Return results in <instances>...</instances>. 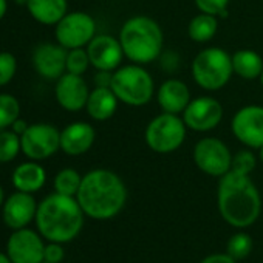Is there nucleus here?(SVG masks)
Masks as SVG:
<instances>
[{
  "mask_svg": "<svg viewBox=\"0 0 263 263\" xmlns=\"http://www.w3.org/2000/svg\"><path fill=\"white\" fill-rule=\"evenodd\" d=\"M90 91L85 81L79 74L67 73L58 79L56 98L58 102L68 111H78L87 105Z\"/></svg>",
  "mask_w": 263,
  "mask_h": 263,
  "instance_id": "nucleus-15",
  "label": "nucleus"
},
{
  "mask_svg": "<svg viewBox=\"0 0 263 263\" xmlns=\"http://www.w3.org/2000/svg\"><path fill=\"white\" fill-rule=\"evenodd\" d=\"M8 257L13 263H42L44 243L41 237L30 229H17L8 240Z\"/></svg>",
  "mask_w": 263,
  "mask_h": 263,
  "instance_id": "nucleus-13",
  "label": "nucleus"
},
{
  "mask_svg": "<svg viewBox=\"0 0 263 263\" xmlns=\"http://www.w3.org/2000/svg\"><path fill=\"white\" fill-rule=\"evenodd\" d=\"M21 147V140L16 132H2L0 134V163L14 160Z\"/></svg>",
  "mask_w": 263,
  "mask_h": 263,
  "instance_id": "nucleus-28",
  "label": "nucleus"
},
{
  "mask_svg": "<svg viewBox=\"0 0 263 263\" xmlns=\"http://www.w3.org/2000/svg\"><path fill=\"white\" fill-rule=\"evenodd\" d=\"M21 113L19 101L11 95H0V128L13 125Z\"/></svg>",
  "mask_w": 263,
  "mask_h": 263,
  "instance_id": "nucleus-26",
  "label": "nucleus"
},
{
  "mask_svg": "<svg viewBox=\"0 0 263 263\" xmlns=\"http://www.w3.org/2000/svg\"><path fill=\"white\" fill-rule=\"evenodd\" d=\"M36 223L45 238L56 243H65L81 232L84 224V211L78 200L56 192L48 195L39 204Z\"/></svg>",
  "mask_w": 263,
  "mask_h": 263,
  "instance_id": "nucleus-3",
  "label": "nucleus"
},
{
  "mask_svg": "<svg viewBox=\"0 0 263 263\" xmlns=\"http://www.w3.org/2000/svg\"><path fill=\"white\" fill-rule=\"evenodd\" d=\"M90 58L87 50L82 48H73L70 53H67V71L73 74H84L88 68Z\"/></svg>",
  "mask_w": 263,
  "mask_h": 263,
  "instance_id": "nucleus-29",
  "label": "nucleus"
},
{
  "mask_svg": "<svg viewBox=\"0 0 263 263\" xmlns=\"http://www.w3.org/2000/svg\"><path fill=\"white\" fill-rule=\"evenodd\" d=\"M37 208L28 192L13 194L4 206V220L13 229H22L36 217Z\"/></svg>",
  "mask_w": 263,
  "mask_h": 263,
  "instance_id": "nucleus-17",
  "label": "nucleus"
},
{
  "mask_svg": "<svg viewBox=\"0 0 263 263\" xmlns=\"http://www.w3.org/2000/svg\"><path fill=\"white\" fill-rule=\"evenodd\" d=\"M2 203H4V191L0 187V206H2Z\"/></svg>",
  "mask_w": 263,
  "mask_h": 263,
  "instance_id": "nucleus-40",
  "label": "nucleus"
},
{
  "mask_svg": "<svg viewBox=\"0 0 263 263\" xmlns=\"http://www.w3.org/2000/svg\"><path fill=\"white\" fill-rule=\"evenodd\" d=\"M252 251V238L245 232L234 234L228 241V254L235 260H243Z\"/></svg>",
  "mask_w": 263,
  "mask_h": 263,
  "instance_id": "nucleus-27",
  "label": "nucleus"
},
{
  "mask_svg": "<svg viewBox=\"0 0 263 263\" xmlns=\"http://www.w3.org/2000/svg\"><path fill=\"white\" fill-rule=\"evenodd\" d=\"M217 203L223 220L238 229L254 224L261 211L260 194L249 175L234 171L220 177Z\"/></svg>",
  "mask_w": 263,
  "mask_h": 263,
  "instance_id": "nucleus-1",
  "label": "nucleus"
},
{
  "mask_svg": "<svg viewBox=\"0 0 263 263\" xmlns=\"http://www.w3.org/2000/svg\"><path fill=\"white\" fill-rule=\"evenodd\" d=\"M234 137L251 149L263 146V107L246 105L240 108L231 122Z\"/></svg>",
  "mask_w": 263,
  "mask_h": 263,
  "instance_id": "nucleus-11",
  "label": "nucleus"
},
{
  "mask_svg": "<svg viewBox=\"0 0 263 263\" xmlns=\"http://www.w3.org/2000/svg\"><path fill=\"white\" fill-rule=\"evenodd\" d=\"M45 171L42 166L36 163H25L21 164L13 174V184L21 192H36L45 183Z\"/></svg>",
  "mask_w": 263,
  "mask_h": 263,
  "instance_id": "nucleus-22",
  "label": "nucleus"
},
{
  "mask_svg": "<svg viewBox=\"0 0 263 263\" xmlns=\"http://www.w3.org/2000/svg\"><path fill=\"white\" fill-rule=\"evenodd\" d=\"M7 8H8L7 0H0V19H2L7 14Z\"/></svg>",
  "mask_w": 263,
  "mask_h": 263,
  "instance_id": "nucleus-37",
  "label": "nucleus"
},
{
  "mask_svg": "<svg viewBox=\"0 0 263 263\" xmlns=\"http://www.w3.org/2000/svg\"><path fill=\"white\" fill-rule=\"evenodd\" d=\"M27 2H28V0H16V4H19V5H21V4H25V5H27Z\"/></svg>",
  "mask_w": 263,
  "mask_h": 263,
  "instance_id": "nucleus-41",
  "label": "nucleus"
},
{
  "mask_svg": "<svg viewBox=\"0 0 263 263\" xmlns=\"http://www.w3.org/2000/svg\"><path fill=\"white\" fill-rule=\"evenodd\" d=\"M200 263H237V260L232 258L229 254H211L204 257Z\"/></svg>",
  "mask_w": 263,
  "mask_h": 263,
  "instance_id": "nucleus-34",
  "label": "nucleus"
},
{
  "mask_svg": "<svg viewBox=\"0 0 263 263\" xmlns=\"http://www.w3.org/2000/svg\"><path fill=\"white\" fill-rule=\"evenodd\" d=\"M42 263H50V261H45V260H44V261H42Z\"/></svg>",
  "mask_w": 263,
  "mask_h": 263,
  "instance_id": "nucleus-43",
  "label": "nucleus"
},
{
  "mask_svg": "<svg viewBox=\"0 0 263 263\" xmlns=\"http://www.w3.org/2000/svg\"><path fill=\"white\" fill-rule=\"evenodd\" d=\"M223 118L221 104L209 96L191 99L183 111V121L187 128L194 132H209L215 128Z\"/></svg>",
  "mask_w": 263,
  "mask_h": 263,
  "instance_id": "nucleus-12",
  "label": "nucleus"
},
{
  "mask_svg": "<svg viewBox=\"0 0 263 263\" xmlns=\"http://www.w3.org/2000/svg\"><path fill=\"white\" fill-rule=\"evenodd\" d=\"M158 105L166 113H183L191 102V93L187 85L180 79H167L164 81L157 93Z\"/></svg>",
  "mask_w": 263,
  "mask_h": 263,
  "instance_id": "nucleus-19",
  "label": "nucleus"
},
{
  "mask_svg": "<svg viewBox=\"0 0 263 263\" xmlns=\"http://www.w3.org/2000/svg\"><path fill=\"white\" fill-rule=\"evenodd\" d=\"M217 28H218L217 17L212 14L201 13L191 21V24L187 27V34L194 42L203 44V42L211 41L215 36Z\"/></svg>",
  "mask_w": 263,
  "mask_h": 263,
  "instance_id": "nucleus-24",
  "label": "nucleus"
},
{
  "mask_svg": "<svg viewBox=\"0 0 263 263\" xmlns=\"http://www.w3.org/2000/svg\"><path fill=\"white\" fill-rule=\"evenodd\" d=\"M0 263H13V261H11V258H10L8 255H5V254L0 252Z\"/></svg>",
  "mask_w": 263,
  "mask_h": 263,
  "instance_id": "nucleus-38",
  "label": "nucleus"
},
{
  "mask_svg": "<svg viewBox=\"0 0 263 263\" xmlns=\"http://www.w3.org/2000/svg\"><path fill=\"white\" fill-rule=\"evenodd\" d=\"M13 125H14V132H16V134H17V132H22V134H24V132L27 130V124H25V121H19V119H17Z\"/></svg>",
  "mask_w": 263,
  "mask_h": 263,
  "instance_id": "nucleus-36",
  "label": "nucleus"
},
{
  "mask_svg": "<svg viewBox=\"0 0 263 263\" xmlns=\"http://www.w3.org/2000/svg\"><path fill=\"white\" fill-rule=\"evenodd\" d=\"M258 157H260V160H261V163H263V146L258 149Z\"/></svg>",
  "mask_w": 263,
  "mask_h": 263,
  "instance_id": "nucleus-39",
  "label": "nucleus"
},
{
  "mask_svg": "<svg viewBox=\"0 0 263 263\" xmlns=\"http://www.w3.org/2000/svg\"><path fill=\"white\" fill-rule=\"evenodd\" d=\"M76 200L85 215L95 220H108L122 211L127 189L115 172L95 169L82 177Z\"/></svg>",
  "mask_w": 263,
  "mask_h": 263,
  "instance_id": "nucleus-2",
  "label": "nucleus"
},
{
  "mask_svg": "<svg viewBox=\"0 0 263 263\" xmlns=\"http://www.w3.org/2000/svg\"><path fill=\"white\" fill-rule=\"evenodd\" d=\"M124 56L135 64H149L163 51V31L147 16L130 17L119 31Z\"/></svg>",
  "mask_w": 263,
  "mask_h": 263,
  "instance_id": "nucleus-4",
  "label": "nucleus"
},
{
  "mask_svg": "<svg viewBox=\"0 0 263 263\" xmlns=\"http://www.w3.org/2000/svg\"><path fill=\"white\" fill-rule=\"evenodd\" d=\"M95 128L87 122H73L61 132V149L67 155H82L95 143Z\"/></svg>",
  "mask_w": 263,
  "mask_h": 263,
  "instance_id": "nucleus-18",
  "label": "nucleus"
},
{
  "mask_svg": "<svg viewBox=\"0 0 263 263\" xmlns=\"http://www.w3.org/2000/svg\"><path fill=\"white\" fill-rule=\"evenodd\" d=\"M81 175L74 169H64L54 178V189L58 194L74 197L81 187Z\"/></svg>",
  "mask_w": 263,
  "mask_h": 263,
  "instance_id": "nucleus-25",
  "label": "nucleus"
},
{
  "mask_svg": "<svg viewBox=\"0 0 263 263\" xmlns=\"http://www.w3.org/2000/svg\"><path fill=\"white\" fill-rule=\"evenodd\" d=\"M33 64L41 76L47 79H59L67 70V51L62 45L42 44L34 51Z\"/></svg>",
  "mask_w": 263,
  "mask_h": 263,
  "instance_id": "nucleus-16",
  "label": "nucleus"
},
{
  "mask_svg": "<svg viewBox=\"0 0 263 263\" xmlns=\"http://www.w3.org/2000/svg\"><path fill=\"white\" fill-rule=\"evenodd\" d=\"M194 161L201 172L211 177H223L231 171L232 155L221 140L203 138L194 147Z\"/></svg>",
  "mask_w": 263,
  "mask_h": 263,
  "instance_id": "nucleus-8",
  "label": "nucleus"
},
{
  "mask_svg": "<svg viewBox=\"0 0 263 263\" xmlns=\"http://www.w3.org/2000/svg\"><path fill=\"white\" fill-rule=\"evenodd\" d=\"M56 25V39L64 48L68 50L88 45L96 31L93 17L81 11L65 14Z\"/></svg>",
  "mask_w": 263,
  "mask_h": 263,
  "instance_id": "nucleus-9",
  "label": "nucleus"
},
{
  "mask_svg": "<svg viewBox=\"0 0 263 263\" xmlns=\"http://www.w3.org/2000/svg\"><path fill=\"white\" fill-rule=\"evenodd\" d=\"M30 14L41 24L54 25L67 14V0H28Z\"/></svg>",
  "mask_w": 263,
  "mask_h": 263,
  "instance_id": "nucleus-21",
  "label": "nucleus"
},
{
  "mask_svg": "<svg viewBox=\"0 0 263 263\" xmlns=\"http://www.w3.org/2000/svg\"><path fill=\"white\" fill-rule=\"evenodd\" d=\"M64 254H65L64 248L59 243L53 241V243L45 246V249H44V260L50 261V263H59V261H62Z\"/></svg>",
  "mask_w": 263,
  "mask_h": 263,
  "instance_id": "nucleus-33",
  "label": "nucleus"
},
{
  "mask_svg": "<svg viewBox=\"0 0 263 263\" xmlns=\"http://www.w3.org/2000/svg\"><path fill=\"white\" fill-rule=\"evenodd\" d=\"M111 79H113L111 71H102V70H99V73L95 76V84H96V87L110 88L111 87Z\"/></svg>",
  "mask_w": 263,
  "mask_h": 263,
  "instance_id": "nucleus-35",
  "label": "nucleus"
},
{
  "mask_svg": "<svg viewBox=\"0 0 263 263\" xmlns=\"http://www.w3.org/2000/svg\"><path fill=\"white\" fill-rule=\"evenodd\" d=\"M232 73V56L218 47L200 51L192 62L194 81L209 91L223 88L229 82Z\"/></svg>",
  "mask_w": 263,
  "mask_h": 263,
  "instance_id": "nucleus-6",
  "label": "nucleus"
},
{
  "mask_svg": "<svg viewBox=\"0 0 263 263\" xmlns=\"http://www.w3.org/2000/svg\"><path fill=\"white\" fill-rule=\"evenodd\" d=\"M90 64L102 71H113L119 67L124 58V51L119 39L107 34L95 36L87 48Z\"/></svg>",
  "mask_w": 263,
  "mask_h": 263,
  "instance_id": "nucleus-14",
  "label": "nucleus"
},
{
  "mask_svg": "<svg viewBox=\"0 0 263 263\" xmlns=\"http://www.w3.org/2000/svg\"><path fill=\"white\" fill-rule=\"evenodd\" d=\"M232 68L241 79H257L263 71V59L254 50H240L232 56Z\"/></svg>",
  "mask_w": 263,
  "mask_h": 263,
  "instance_id": "nucleus-23",
  "label": "nucleus"
},
{
  "mask_svg": "<svg viewBox=\"0 0 263 263\" xmlns=\"http://www.w3.org/2000/svg\"><path fill=\"white\" fill-rule=\"evenodd\" d=\"M21 146L31 160H45L61 147V132L50 124H34L22 134Z\"/></svg>",
  "mask_w": 263,
  "mask_h": 263,
  "instance_id": "nucleus-10",
  "label": "nucleus"
},
{
  "mask_svg": "<svg viewBox=\"0 0 263 263\" xmlns=\"http://www.w3.org/2000/svg\"><path fill=\"white\" fill-rule=\"evenodd\" d=\"M16 58L11 53H0V87L8 84L16 74Z\"/></svg>",
  "mask_w": 263,
  "mask_h": 263,
  "instance_id": "nucleus-31",
  "label": "nucleus"
},
{
  "mask_svg": "<svg viewBox=\"0 0 263 263\" xmlns=\"http://www.w3.org/2000/svg\"><path fill=\"white\" fill-rule=\"evenodd\" d=\"M119 99L113 93L111 88L96 87L93 91H90L88 101H87V111L88 115L96 121H105L110 119L118 107Z\"/></svg>",
  "mask_w": 263,
  "mask_h": 263,
  "instance_id": "nucleus-20",
  "label": "nucleus"
},
{
  "mask_svg": "<svg viewBox=\"0 0 263 263\" xmlns=\"http://www.w3.org/2000/svg\"><path fill=\"white\" fill-rule=\"evenodd\" d=\"M186 124L174 113H161L154 118L144 132L146 144L157 154H172L181 147L186 138Z\"/></svg>",
  "mask_w": 263,
  "mask_h": 263,
  "instance_id": "nucleus-7",
  "label": "nucleus"
},
{
  "mask_svg": "<svg viewBox=\"0 0 263 263\" xmlns=\"http://www.w3.org/2000/svg\"><path fill=\"white\" fill-rule=\"evenodd\" d=\"M110 88L121 102L132 107H141L154 96V79L141 65L132 64L113 73Z\"/></svg>",
  "mask_w": 263,
  "mask_h": 263,
  "instance_id": "nucleus-5",
  "label": "nucleus"
},
{
  "mask_svg": "<svg viewBox=\"0 0 263 263\" xmlns=\"http://www.w3.org/2000/svg\"><path fill=\"white\" fill-rule=\"evenodd\" d=\"M195 5L201 13L212 16H226L229 0H195Z\"/></svg>",
  "mask_w": 263,
  "mask_h": 263,
  "instance_id": "nucleus-32",
  "label": "nucleus"
},
{
  "mask_svg": "<svg viewBox=\"0 0 263 263\" xmlns=\"http://www.w3.org/2000/svg\"><path fill=\"white\" fill-rule=\"evenodd\" d=\"M260 81H261V85H263V71H261V74H260Z\"/></svg>",
  "mask_w": 263,
  "mask_h": 263,
  "instance_id": "nucleus-42",
  "label": "nucleus"
},
{
  "mask_svg": "<svg viewBox=\"0 0 263 263\" xmlns=\"http://www.w3.org/2000/svg\"><path fill=\"white\" fill-rule=\"evenodd\" d=\"M255 157L251 151H240L232 157V164H231V171L243 174V175H249L254 169H255Z\"/></svg>",
  "mask_w": 263,
  "mask_h": 263,
  "instance_id": "nucleus-30",
  "label": "nucleus"
}]
</instances>
